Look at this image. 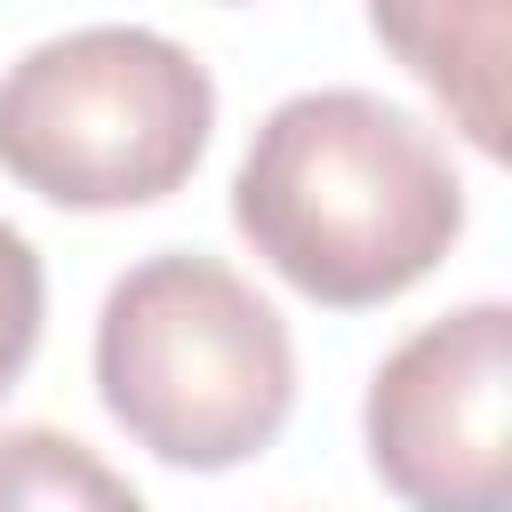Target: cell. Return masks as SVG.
<instances>
[{"mask_svg":"<svg viewBox=\"0 0 512 512\" xmlns=\"http://www.w3.org/2000/svg\"><path fill=\"white\" fill-rule=\"evenodd\" d=\"M232 224L296 296L368 312L440 272L464 240V184L416 112L368 88H304L256 120Z\"/></svg>","mask_w":512,"mask_h":512,"instance_id":"cell-1","label":"cell"},{"mask_svg":"<svg viewBox=\"0 0 512 512\" xmlns=\"http://www.w3.org/2000/svg\"><path fill=\"white\" fill-rule=\"evenodd\" d=\"M104 416L176 472H232L288 432V320L200 248H160L104 288L96 312Z\"/></svg>","mask_w":512,"mask_h":512,"instance_id":"cell-2","label":"cell"},{"mask_svg":"<svg viewBox=\"0 0 512 512\" xmlns=\"http://www.w3.org/2000/svg\"><path fill=\"white\" fill-rule=\"evenodd\" d=\"M208 136L216 80L152 24H80L0 72V168L72 216L184 192Z\"/></svg>","mask_w":512,"mask_h":512,"instance_id":"cell-3","label":"cell"},{"mask_svg":"<svg viewBox=\"0 0 512 512\" xmlns=\"http://www.w3.org/2000/svg\"><path fill=\"white\" fill-rule=\"evenodd\" d=\"M360 440L408 512H512V312L480 296L400 336L368 376Z\"/></svg>","mask_w":512,"mask_h":512,"instance_id":"cell-4","label":"cell"},{"mask_svg":"<svg viewBox=\"0 0 512 512\" xmlns=\"http://www.w3.org/2000/svg\"><path fill=\"white\" fill-rule=\"evenodd\" d=\"M368 32L384 56L432 88L448 128L504 160V80H512V0H368Z\"/></svg>","mask_w":512,"mask_h":512,"instance_id":"cell-5","label":"cell"},{"mask_svg":"<svg viewBox=\"0 0 512 512\" xmlns=\"http://www.w3.org/2000/svg\"><path fill=\"white\" fill-rule=\"evenodd\" d=\"M0 512H144V496L56 424H0Z\"/></svg>","mask_w":512,"mask_h":512,"instance_id":"cell-6","label":"cell"},{"mask_svg":"<svg viewBox=\"0 0 512 512\" xmlns=\"http://www.w3.org/2000/svg\"><path fill=\"white\" fill-rule=\"evenodd\" d=\"M40 320H48V272H40L32 240L16 224H0V392L32 368Z\"/></svg>","mask_w":512,"mask_h":512,"instance_id":"cell-7","label":"cell"},{"mask_svg":"<svg viewBox=\"0 0 512 512\" xmlns=\"http://www.w3.org/2000/svg\"><path fill=\"white\" fill-rule=\"evenodd\" d=\"M224 8H240V0H224Z\"/></svg>","mask_w":512,"mask_h":512,"instance_id":"cell-8","label":"cell"}]
</instances>
